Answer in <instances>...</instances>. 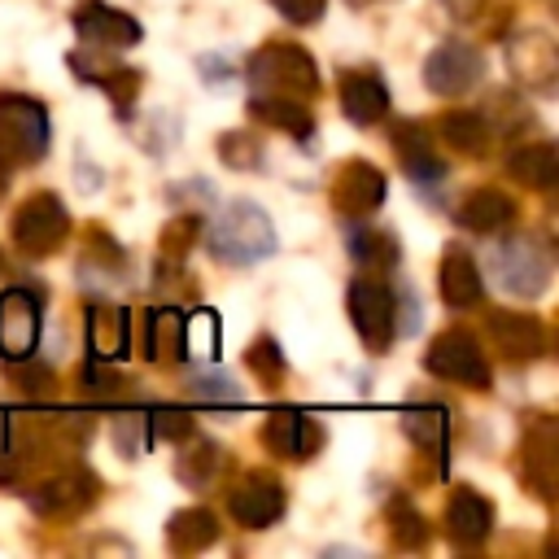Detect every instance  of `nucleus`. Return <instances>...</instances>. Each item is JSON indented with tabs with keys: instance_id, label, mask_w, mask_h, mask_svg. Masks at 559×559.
<instances>
[{
	"instance_id": "nucleus-1",
	"label": "nucleus",
	"mask_w": 559,
	"mask_h": 559,
	"mask_svg": "<svg viewBox=\"0 0 559 559\" xmlns=\"http://www.w3.org/2000/svg\"><path fill=\"white\" fill-rule=\"evenodd\" d=\"M201 240L227 266H253V262L275 253V227L262 214V205H253V201H227L201 227Z\"/></svg>"
},
{
	"instance_id": "nucleus-2",
	"label": "nucleus",
	"mask_w": 559,
	"mask_h": 559,
	"mask_svg": "<svg viewBox=\"0 0 559 559\" xmlns=\"http://www.w3.org/2000/svg\"><path fill=\"white\" fill-rule=\"evenodd\" d=\"M245 79H249L253 92H266V96L306 100V96L319 92V66L301 44H266V48H258L249 57Z\"/></svg>"
},
{
	"instance_id": "nucleus-3",
	"label": "nucleus",
	"mask_w": 559,
	"mask_h": 559,
	"mask_svg": "<svg viewBox=\"0 0 559 559\" xmlns=\"http://www.w3.org/2000/svg\"><path fill=\"white\" fill-rule=\"evenodd\" d=\"M489 275L511 297H542L550 284V258L528 236H507L489 249Z\"/></svg>"
},
{
	"instance_id": "nucleus-4",
	"label": "nucleus",
	"mask_w": 559,
	"mask_h": 559,
	"mask_svg": "<svg viewBox=\"0 0 559 559\" xmlns=\"http://www.w3.org/2000/svg\"><path fill=\"white\" fill-rule=\"evenodd\" d=\"M345 306H349V319H354L358 336L371 345V354H384L393 332H397V297H393V288L384 280L362 275V280L349 284Z\"/></svg>"
},
{
	"instance_id": "nucleus-5",
	"label": "nucleus",
	"mask_w": 559,
	"mask_h": 559,
	"mask_svg": "<svg viewBox=\"0 0 559 559\" xmlns=\"http://www.w3.org/2000/svg\"><path fill=\"white\" fill-rule=\"evenodd\" d=\"M0 153L9 162H39L48 153V114L31 96H0Z\"/></svg>"
},
{
	"instance_id": "nucleus-6",
	"label": "nucleus",
	"mask_w": 559,
	"mask_h": 559,
	"mask_svg": "<svg viewBox=\"0 0 559 559\" xmlns=\"http://www.w3.org/2000/svg\"><path fill=\"white\" fill-rule=\"evenodd\" d=\"M66 231H70V214H66L57 192H35L13 214V240L31 258H48L66 240Z\"/></svg>"
},
{
	"instance_id": "nucleus-7",
	"label": "nucleus",
	"mask_w": 559,
	"mask_h": 559,
	"mask_svg": "<svg viewBox=\"0 0 559 559\" xmlns=\"http://www.w3.org/2000/svg\"><path fill=\"white\" fill-rule=\"evenodd\" d=\"M424 367L441 380H454V384H472V389H489V358L480 349V341L467 332V328H450L441 332L432 345H428V358Z\"/></svg>"
},
{
	"instance_id": "nucleus-8",
	"label": "nucleus",
	"mask_w": 559,
	"mask_h": 559,
	"mask_svg": "<svg viewBox=\"0 0 559 559\" xmlns=\"http://www.w3.org/2000/svg\"><path fill=\"white\" fill-rule=\"evenodd\" d=\"M39 345V297L22 284H9L0 293V358H35Z\"/></svg>"
},
{
	"instance_id": "nucleus-9",
	"label": "nucleus",
	"mask_w": 559,
	"mask_h": 559,
	"mask_svg": "<svg viewBox=\"0 0 559 559\" xmlns=\"http://www.w3.org/2000/svg\"><path fill=\"white\" fill-rule=\"evenodd\" d=\"M480 70H485V57L480 48H472L467 39H445L428 52L424 61V83L437 92V96H463L480 83Z\"/></svg>"
},
{
	"instance_id": "nucleus-10",
	"label": "nucleus",
	"mask_w": 559,
	"mask_h": 559,
	"mask_svg": "<svg viewBox=\"0 0 559 559\" xmlns=\"http://www.w3.org/2000/svg\"><path fill=\"white\" fill-rule=\"evenodd\" d=\"M384 197H389V179H384V170L371 166V162H362V157L345 162L341 175H336V183H332V205H336L341 214H349V218H367V214H376V210L384 205Z\"/></svg>"
},
{
	"instance_id": "nucleus-11",
	"label": "nucleus",
	"mask_w": 559,
	"mask_h": 559,
	"mask_svg": "<svg viewBox=\"0 0 559 559\" xmlns=\"http://www.w3.org/2000/svg\"><path fill=\"white\" fill-rule=\"evenodd\" d=\"M227 507H231V515H236L245 528H266V524H275V520L284 515L288 489H284V480L271 476V472H249V476L231 489Z\"/></svg>"
},
{
	"instance_id": "nucleus-12",
	"label": "nucleus",
	"mask_w": 559,
	"mask_h": 559,
	"mask_svg": "<svg viewBox=\"0 0 559 559\" xmlns=\"http://www.w3.org/2000/svg\"><path fill=\"white\" fill-rule=\"evenodd\" d=\"M74 31H79V39L83 44H92V48H131V44H140V22L131 17V13H122V9H114V4H105V0H83L79 9H74Z\"/></svg>"
},
{
	"instance_id": "nucleus-13",
	"label": "nucleus",
	"mask_w": 559,
	"mask_h": 559,
	"mask_svg": "<svg viewBox=\"0 0 559 559\" xmlns=\"http://www.w3.org/2000/svg\"><path fill=\"white\" fill-rule=\"evenodd\" d=\"M489 341L493 349H502L511 362H533L546 354V323L537 314H520V310H489L485 314Z\"/></svg>"
},
{
	"instance_id": "nucleus-14",
	"label": "nucleus",
	"mask_w": 559,
	"mask_h": 559,
	"mask_svg": "<svg viewBox=\"0 0 559 559\" xmlns=\"http://www.w3.org/2000/svg\"><path fill=\"white\" fill-rule=\"evenodd\" d=\"M507 57H511L515 79H524L528 87H537V92H550L555 87L559 52H555V39L546 31H515L507 39Z\"/></svg>"
},
{
	"instance_id": "nucleus-15",
	"label": "nucleus",
	"mask_w": 559,
	"mask_h": 559,
	"mask_svg": "<svg viewBox=\"0 0 559 559\" xmlns=\"http://www.w3.org/2000/svg\"><path fill=\"white\" fill-rule=\"evenodd\" d=\"M92 498H96V476L87 467H70V472L44 480L26 502H31V511H39L48 520H61V515H79Z\"/></svg>"
},
{
	"instance_id": "nucleus-16",
	"label": "nucleus",
	"mask_w": 559,
	"mask_h": 559,
	"mask_svg": "<svg viewBox=\"0 0 559 559\" xmlns=\"http://www.w3.org/2000/svg\"><path fill=\"white\" fill-rule=\"evenodd\" d=\"M262 441L280 459H310L323 441V428L314 419H306L301 411L284 406V411H271V419L262 424Z\"/></svg>"
},
{
	"instance_id": "nucleus-17",
	"label": "nucleus",
	"mask_w": 559,
	"mask_h": 559,
	"mask_svg": "<svg viewBox=\"0 0 559 559\" xmlns=\"http://www.w3.org/2000/svg\"><path fill=\"white\" fill-rule=\"evenodd\" d=\"M393 153H397V162L406 166V175L415 183H437L445 175V162H441L432 135L419 122H411V118L393 122Z\"/></svg>"
},
{
	"instance_id": "nucleus-18",
	"label": "nucleus",
	"mask_w": 559,
	"mask_h": 559,
	"mask_svg": "<svg viewBox=\"0 0 559 559\" xmlns=\"http://www.w3.org/2000/svg\"><path fill=\"white\" fill-rule=\"evenodd\" d=\"M489 528H493V502L480 498L476 489L459 485V489L450 493V502H445V533H450V542H459V546H480V542L489 537Z\"/></svg>"
},
{
	"instance_id": "nucleus-19",
	"label": "nucleus",
	"mask_w": 559,
	"mask_h": 559,
	"mask_svg": "<svg viewBox=\"0 0 559 559\" xmlns=\"http://www.w3.org/2000/svg\"><path fill=\"white\" fill-rule=\"evenodd\" d=\"M341 109H345V118L358 122V127L380 122V118L389 114V87H384V79L371 74V70H349V74L341 79Z\"/></svg>"
},
{
	"instance_id": "nucleus-20",
	"label": "nucleus",
	"mask_w": 559,
	"mask_h": 559,
	"mask_svg": "<svg viewBox=\"0 0 559 559\" xmlns=\"http://www.w3.org/2000/svg\"><path fill=\"white\" fill-rule=\"evenodd\" d=\"M135 328V349L144 358H183V314L179 310H140L131 319Z\"/></svg>"
},
{
	"instance_id": "nucleus-21",
	"label": "nucleus",
	"mask_w": 559,
	"mask_h": 559,
	"mask_svg": "<svg viewBox=\"0 0 559 559\" xmlns=\"http://www.w3.org/2000/svg\"><path fill=\"white\" fill-rule=\"evenodd\" d=\"M441 297L454 310H467V306H480L485 301V280H480L476 262L463 249H450L441 258Z\"/></svg>"
},
{
	"instance_id": "nucleus-22",
	"label": "nucleus",
	"mask_w": 559,
	"mask_h": 559,
	"mask_svg": "<svg viewBox=\"0 0 559 559\" xmlns=\"http://www.w3.org/2000/svg\"><path fill=\"white\" fill-rule=\"evenodd\" d=\"M131 345V314L118 306H92L87 310V349L92 358H122Z\"/></svg>"
},
{
	"instance_id": "nucleus-23",
	"label": "nucleus",
	"mask_w": 559,
	"mask_h": 559,
	"mask_svg": "<svg viewBox=\"0 0 559 559\" xmlns=\"http://www.w3.org/2000/svg\"><path fill=\"white\" fill-rule=\"evenodd\" d=\"M520 454H524V480L537 485L542 498H550V489H555V424L550 419H537L524 432Z\"/></svg>"
},
{
	"instance_id": "nucleus-24",
	"label": "nucleus",
	"mask_w": 559,
	"mask_h": 559,
	"mask_svg": "<svg viewBox=\"0 0 559 559\" xmlns=\"http://www.w3.org/2000/svg\"><path fill=\"white\" fill-rule=\"evenodd\" d=\"M511 218H515V201H511L502 188H476V192H467L463 205H459V223L472 227V231H485V236L502 231Z\"/></svg>"
},
{
	"instance_id": "nucleus-25",
	"label": "nucleus",
	"mask_w": 559,
	"mask_h": 559,
	"mask_svg": "<svg viewBox=\"0 0 559 559\" xmlns=\"http://www.w3.org/2000/svg\"><path fill=\"white\" fill-rule=\"evenodd\" d=\"M166 542H170V550H179V555H197V550L214 546V542H218V520H214V511H205V507H183V511H175L170 524H166Z\"/></svg>"
},
{
	"instance_id": "nucleus-26",
	"label": "nucleus",
	"mask_w": 559,
	"mask_h": 559,
	"mask_svg": "<svg viewBox=\"0 0 559 559\" xmlns=\"http://www.w3.org/2000/svg\"><path fill=\"white\" fill-rule=\"evenodd\" d=\"M253 114L266 122V127H280L297 140H310L314 131V118H310V105H301L297 96H266V92H253Z\"/></svg>"
},
{
	"instance_id": "nucleus-27",
	"label": "nucleus",
	"mask_w": 559,
	"mask_h": 559,
	"mask_svg": "<svg viewBox=\"0 0 559 559\" xmlns=\"http://www.w3.org/2000/svg\"><path fill=\"white\" fill-rule=\"evenodd\" d=\"M507 170H511L524 188H550V183L559 179V153H555V144L533 140V144H524V148H515V153L507 157Z\"/></svg>"
},
{
	"instance_id": "nucleus-28",
	"label": "nucleus",
	"mask_w": 559,
	"mask_h": 559,
	"mask_svg": "<svg viewBox=\"0 0 559 559\" xmlns=\"http://www.w3.org/2000/svg\"><path fill=\"white\" fill-rule=\"evenodd\" d=\"M441 135H445V144H454L459 153H485L489 140H493V127H489V118H485L480 109H450V114L441 118Z\"/></svg>"
},
{
	"instance_id": "nucleus-29",
	"label": "nucleus",
	"mask_w": 559,
	"mask_h": 559,
	"mask_svg": "<svg viewBox=\"0 0 559 559\" xmlns=\"http://www.w3.org/2000/svg\"><path fill=\"white\" fill-rule=\"evenodd\" d=\"M345 249H349V258H354L358 266H367V271H384V266L397 262V240H393L389 231H380V227H349Z\"/></svg>"
},
{
	"instance_id": "nucleus-30",
	"label": "nucleus",
	"mask_w": 559,
	"mask_h": 559,
	"mask_svg": "<svg viewBox=\"0 0 559 559\" xmlns=\"http://www.w3.org/2000/svg\"><path fill=\"white\" fill-rule=\"evenodd\" d=\"M402 428H406V437L419 445V450H428L437 463L445 459V441H450V419H445V411L441 406H424V411H406L402 415Z\"/></svg>"
},
{
	"instance_id": "nucleus-31",
	"label": "nucleus",
	"mask_w": 559,
	"mask_h": 559,
	"mask_svg": "<svg viewBox=\"0 0 559 559\" xmlns=\"http://www.w3.org/2000/svg\"><path fill=\"white\" fill-rule=\"evenodd\" d=\"M223 450L214 441H192L183 454H175V476L188 485V489H205L210 480H218L223 472Z\"/></svg>"
},
{
	"instance_id": "nucleus-32",
	"label": "nucleus",
	"mask_w": 559,
	"mask_h": 559,
	"mask_svg": "<svg viewBox=\"0 0 559 559\" xmlns=\"http://www.w3.org/2000/svg\"><path fill=\"white\" fill-rule=\"evenodd\" d=\"M205 358L214 362L218 358V314L214 310H197V314H183V358Z\"/></svg>"
},
{
	"instance_id": "nucleus-33",
	"label": "nucleus",
	"mask_w": 559,
	"mask_h": 559,
	"mask_svg": "<svg viewBox=\"0 0 559 559\" xmlns=\"http://www.w3.org/2000/svg\"><path fill=\"white\" fill-rule=\"evenodd\" d=\"M109 437H114V445H118L122 459L144 454L148 441H153V432H148V411H118V415L109 419Z\"/></svg>"
},
{
	"instance_id": "nucleus-34",
	"label": "nucleus",
	"mask_w": 559,
	"mask_h": 559,
	"mask_svg": "<svg viewBox=\"0 0 559 559\" xmlns=\"http://www.w3.org/2000/svg\"><path fill=\"white\" fill-rule=\"evenodd\" d=\"M92 83L114 100L118 118H127V114H131V105H135V96H140V70H131V66H105Z\"/></svg>"
},
{
	"instance_id": "nucleus-35",
	"label": "nucleus",
	"mask_w": 559,
	"mask_h": 559,
	"mask_svg": "<svg viewBox=\"0 0 559 559\" xmlns=\"http://www.w3.org/2000/svg\"><path fill=\"white\" fill-rule=\"evenodd\" d=\"M188 389H192L201 402H214V406H240V402H245L240 384H236L231 376H223V371H210V367L188 371Z\"/></svg>"
},
{
	"instance_id": "nucleus-36",
	"label": "nucleus",
	"mask_w": 559,
	"mask_h": 559,
	"mask_svg": "<svg viewBox=\"0 0 559 559\" xmlns=\"http://www.w3.org/2000/svg\"><path fill=\"white\" fill-rule=\"evenodd\" d=\"M389 524H393V542H397L402 550L428 546V520H424L406 498H397V502L389 507Z\"/></svg>"
},
{
	"instance_id": "nucleus-37",
	"label": "nucleus",
	"mask_w": 559,
	"mask_h": 559,
	"mask_svg": "<svg viewBox=\"0 0 559 559\" xmlns=\"http://www.w3.org/2000/svg\"><path fill=\"white\" fill-rule=\"evenodd\" d=\"M218 157H223L227 166H236V170L258 166V162H262V140H253V135H245V131H227V135L218 140Z\"/></svg>"
},
{
	"instance_id": "nucleus-38",
	"label": "nucleus",
	"mask_w": 559,
	"mask_h": 559,
	"mask_svg": "<svg viewBox=\"0 0 559 559\" xmlns=\"http://www.w3.org/2000/svg\"><path fill=\"white\" fill-rule=\"evenodd\" d=\"M201 227H205L201 214H179L175 223H166V231H162V249L175 253V258H183V253L201 240Z\"/></svg>"
},
{
	"instance_id": "nucleus-39",
	"label": "nucleus",
	"mask_w": 559,
	"mask_h": 559,
	"mask_svg": "<svg viewBox=\"0 0 559 559\" xmlns=\"http://www.w3.org/2000/svg\"><path fill=\"white\" fill-rule=\"evenodd\" d=\"M148 432L166 437V441H183V437H192V415L175 411V406H153L148 411Z\"/></svg>"
},
{
	"instance_id": "nucleus-40",
	"label": "nucleus",
	"mask_w": 559,
	"mask_h": 559,
	"mask_svg": "<svg viewBox=\"0 0 559 559\" xmlns=\"http://www.w3.org/2000/svg\"><path fill=\"white\" fill-rule=\"evenodd\" d=\"M245 362H249L262 380H280V376H284V354H280V345H275L271 336H258L253 349L245 354Z\"/></svg>"
},
{
	"instance_id": "nucleus-41",
	"label": "nucleus",
	"mask_w": 559,
	"mask_h": 559,
	"mask_svg": "<svg viewBox=\"0 0 559 559\" xmlns=\"http://www.w3.org/2000/svg\"><path fill=\"white\" fill-rule=\"evenodd\" d=\"M288 22L306 26V22H319L323 17V0H271Z\"/></svg>"
},
{
	"instance_id": "nucleus-42",
	"label": "nucleus",
	"mask_w": 559,
	"mask_h": 559,
	"mask_svg": "<svg viewBox=\"0 0 559 559\" xmlns=\"http://www.w3.org/2000/svg\"><path fill=\"white\" fill-rule=\"evenodd\" d=\"M83 384H92L96 393H114V389H118V376L105 367V358H92V362L83 367Z\"/></svg>"
},
{
	"instance_id": "nucleus-43",
	"label": "nucleus",
	"mask_w": 559,
	"mask_h": 559,
	"mask_svg": "<svg viewBox=\"0 0 559 559\" xmlns=\"http://www.w3.org/2000/svg\"><path fill=\"white\" fill-rule=\"evenodd\" d=\"M17 476V463H13V450L0 441V485H9Z\"/></svg>"
}]
</instances>
